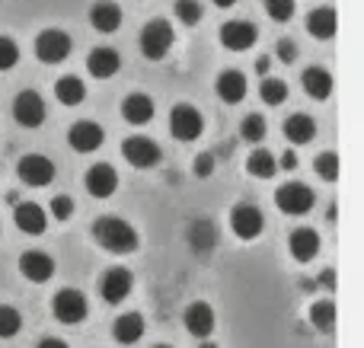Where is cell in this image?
Returning <instances> with one entry per match:
<instances>
[{
    "label": "cell",
    "instance_id": "d6a6232c",
    "mask_svg": "<svg viewBox=\"0 0 364 348\" xmlns=\"http://www.w3.org/2000/svg\"><path fill=\"white\" fill-rule=\"evenodd\" d=\"M19 330H23V317H19V310L16 307L0 304V339H13Z\"/></svg>",
    "mask_w": 364,
    "mask_h": 348
},
{
    "label": "cell",
    "instance_id": "60d3db41",
    "mask_svg": "<svg viewBox=\"0 0 364 348\" xmlns=\"http://www.w3.org/2000/svg\"><path fill=\"white\" fill-rule=\"evenodd\" d=\"M278 170H297V153L294 151H284L282 153V160H278Z\"/></svg>",
    "mask_w": 364,
    "mask_h": 348
},
{
    "label": "cell",
    "instance_id": "f1b7e54d",
    "mask_svg": "<svg viewBox=\"0 0 364 348\" xmlns=\"http://www.w3.org/2000/svg\"><path fill=\"white\" fill-rule=\"evenodd\" d=\"M188 243H192L195 253H208V249L218 243V227H214L211 221H205V217H198V221H192V227H188Z\"/></svg>",
    "mask_w": 364,
    "mask_h": 348
},
{
    "label": "cell",
    "instance_id": "ffe728a7",
    "mask_svg": "<svg viewBox=\"0 0 364 348\" xmlns=\"http://www.w3.org/2000/svg\"><path fill=\"white\" fill-rule=\"evenodd\" d=\"M90 23H93L96 32L109 36V32H115L122 26V6L115 0H96L93 10H90Z\"/></svg>",
    "mask_w": 364,
    "mask_h": 348
},
{
    "label": "cell",
    "instance_id": "6da1fadb",
    "mask_svg": "<svg viewBox=\"0 0 364 348\" xmlns=\"http://www.w3.org/2000/svg\"><path fill=\"white\" fill-rule=\"evenodd\" d=\"M93 240L100 243L106 253L112 256H128L138 249V230L132 227V224L125 221V217H96L93 224Z\"/></svg>",
    "mask_w": 364,
    "mask_h": 348
},
{
    "label": "cell",
    "instance_id": "f6af8a7d",
    "mask_svg": "<svg viewBox=\"0 0 364 348\" xmlns=\"http://www.w3.org/2000/svg\"><path fill=\"white\" fill-rule=\"evenodd\" d=\"M198 348H218V345H214V342H201Z\"/></svg>",
    "mask_w": 364,
    "mask_h": 348
},
{
    "label": "cell",
    "instance_id": "e0dca14e",
    "mask_svg": "<svg viewBox=\"0 0 364 348\" xmlns=\"http://www.w3.org/2000/svg\"><path fill=\"white\" fill-rule=\"evenodd\" d=\"M119 67H122V55L115 48H109V45H100V48H93L87 55V70H90V77H96V80L115 77Z\"/></svg>",
    "mask_w": 364,
    "mask_h": 348
},
{
    "label": "cell",
    "instance_id": "52a82bcc",
    "mask_svg": "<svg viewBox=\"0 0 364 348\" xmlns=\"http://www.w3.org/2000/svg\"><path fill=\"white\" fill-rule=\"evenodd\" d=\"M16 173L26 185L42 189V185H51V179H55V163H51L45 153H26V157L19 160Z\"/></svg>",
    "mask_w": 364,
    "mask_h": 348
},
{
    "label": "cell",
    "instance_id": "8d00e7d4",
    "mask_svg": "<svg viewBox=\"0 0 364 348\" xmlns=\"http://www.w3.org/2000/svg\"><path fill=\"white\" fill-rule=\"evenodd\" d=\"M262 6L275 23H288L294 16V0H262Z\"/></svg>",
    "mask_w": 364,
    "mask_h": 348
},
{
    "label": "cell",
    "instance_id": "f35d334b",
    "mask_svg": "<svg viewBox=\"0 0 364 348\" xmlns=\"http://www.w3.org/2000/svg\"><path fill=\"white\" fill-rule=\"evenodd\" d=\"M211 173H214V157L211 153H198V157H195V176L208 179Z\"/></svg>",
    "mask_w": 364,
    "mask_h": 348
},
{
    "label": "cell",
    "instance_id": "5bb4252c",
    "mask_svg": "<svg viewBox=\"0 0 364 348\" xmlns=\"http://www.w3.org/2000/svg\"><path fill=\"white\" fill-rule=\"evenodd\" d=\"M132 285H134V278H132L128 268H109V272L100 278V294H102L106 304L115 307V304H122V300L132 294Z\"/></svg>",
    "mask_w": 364,
    "mask_h": 348
},
{
    "label": "cell",
    "instance_id": "ba28073f",
    "mask_svg": "<svg viewBox=\"0 0 364 348\" xmlns=\"http://www.w3.org/2000/svg\"><path fill=\"white\" fill-rule=\"evenodd\" d=\"M122 157L132 166H138V170H151V166L160 163V147L157 141L144 138V134H134V138H128L122 144Z\"/></svg>",
    "mask_w": 364,
    "mask_h": 348
},
{
    "label": "cell",
    "instance_id": "277c9868",
    "mask_svg": "<svg viewBox=\"0 0 364 348\" xmlns=\"http://www.w3.org/2000/svg\"><path fill=\"white\" fill-rule=\"evenodd\" d=\"M201 131H205V119H201V112L195 106H188V102H179V106H173L170 112V134L182 144H188V141L201 138Z\"/></svg>",
    "mask_w": 364,
    "mask_h": 348
},
{
    "label": "cell",
    "instance_id": "4fadbf2b",
    "mask_svg": "<svg viewBox=\"0 0 364 348\" xmlns=\"http://www.w3.org/2000/svg\"><path fill=\"white\" fill-rule=\"evenodd\" d=\"M19 272L32 285H45L55 275V259L48 253H42V249H29V253L19 256Z\"/></svg>",
    "mask_w": 364,
    "mask_h": 348
},
{
    "label": "cell",
    "instance_id": "4dcf8cb0",
    "mask_svg": "<svg viewBox=\"0 0 364 348\" xmlns=\"http://www.w3.org/2000/svg\"><path fill=\"white\" fill-rule=\"evenodd\" d=\"M259 96H262L265 106H282V102L288 99V83H284V80H275V77H262Z\"/></svg>",
    "mask_w": 364,
    "mask_h": 348
},
{
    "label": "cell",
    "instance_id": "2e32d148",
    "mask_svg": "<svg viewBox=\"0 0 364 348\" xmlns=\"http://www.w3.org/2000/svg\"><path fill=\"white\" fill-rule=\"evenodd\" d=\"M83 185H87V192L93 198H109V195H115V189H119V173H115V166H109V163H96L87 170Z\"/></svg>",
    "mask_w": 364,
    "mask_h": 348
},
{
    "label": "cell",
    "instance_id": "8fae6325",
    "mask_svg": "<svg viewBox=\"0 0 364 348\" xmlns=\"http://www.w3.org/2000/svg\"><path fill=\"white\" fill-rule=\"evenodd\" d=\"M102 141H106V131H102L96 121H87V119L74 121V125H70V131H68V144H70V151H77V153L100 151Z\"/></svg>",
    "mask_w": 364,
    "mask_h": 348
},
{
    "label": "cell",
    "instance_id": "ee69618b",
    "mask_svg": "<svg viewBox=\"0 0 364 348\" xmlns=\"http://www.w3.org/2000/svg\"><path fill=\"white\" fill-rule=\"evenodd\" d=\"M211 4H214V6H220V10H227V6H233L237 0H211Z\"/></svg>",
    "mask_w": 364,
    "mask_h": 348
},
{
    "label": "cell",
    "instance_id": "3957f363",
    "mask_svg": "<svg viewBox=\"0 0 364 348\" xmlns=\"http://www.w3.org/2000/svg\"><path fill=\"white\" fill-rule=\"evenodd\" d=\"M51 313H55L58 323L77 326V323H83V320H87L90 304H87V298H83L77 288H61V291L51 298Z\"/></svg>",
    "mask_w": 364,
    "mask_h": 348
},
{
    "label": "cell",
    "instance_id": "d4e9b609",
    "mask_svg": "<svg viewBox=\"0 0 364 348\" xmlns=\"http://www.w3.org/2000/svg\"><path fill=\"white\" fill-rule=\"evenodd\" d=\"M301 83H304V89H307L310 99L323 102V99H329V93H333V74L323 70V67H307L304 77H301Z\"/></svg>",
    "mask_w": 364,
    "mask_h": 348
},
{
    "label": "cell",
    "instance_id": "ab89813d",
    "mask_svg": "<svg viewBox=\"0 0 364 348\" xmlns=\"http://www.w3.org/2000/svg\"><path fill=\"white\" fill-rule=\"evenodd\" d=\"M275 51H278V58H282L284 64H294V61H297V45L291 42V38H282Z\"/></svg>",
    "mask_w": 364,
    "mask_h": 348
},
{
    "label": "cell",
    "instance_id": "e575fe53",
    "mask_svg": "<svg viewBox=\"0 0 364 348\" xmlns=\"http://www.w3.org/2000/svg\"><path fill=\"white\" fill-rule=\"evenodd\" d=\"M176 19L179 23H186V26H198L201 23V4L198 0H176Z\"/></svg>",
    "mask_w": 364,
    "mask_h": 348
},
{
    "label": "cell",
    "instance_id": "9c48e42d",
    "mask_svg": "<svg viewBox=\"0 0 364 348\" xmlns=\"http://www.w3.org/2000/svg\"><path fill=\"white\" fill-rule=\"evenodd\" d=\"M230 227H233V234H237L240 240H256V236L262 234V227H265V214L256 208V205L243 202V205H237V208L230 211Z\"/></svg>",
    "mask_w": 364,
    "mask_h": 348
},
{
    "label": "cell",
    "instance_id": "1f68e13d",
    "mask_svg": "<svg viewBox=\"0 0 364 348\" xmlns=\"http://www.w3.org/2000/svg\"><path fill=\"white\" fill-rule=\"evenodd\" d=\"M265 134H269V125H265L262 115H246L243 125H240V138L246 144H259V141H265Z\"/></svg>",
    "mask_w": 364,
    "mask_h": 348
},
{
    "label": "cell",
    "instance_id": "9a60e30c",
    "mask_svg": "<svg viewBox=\"0 0 364 348\" xmlns=\"http://www.w3.org/2000/svg\"><path fill=\"white\" fill-rule=\"evenodd\" d=\"M13 224H16L26 236H42L45 230H48V214H45V208L36 202H19L16 211H13Z\"/></svg>",
    "mask_w": 364,
    "mask_h": 348
},
{
    "label": "cell",
    "instance_id": "7bdbcfd3",
    "mask_svg": "<svg viewBox=\"0 0 364 348\" xmlns=\"http://www.w3.org/2000/svg\"><path fill=\"white\" fill-rule=\"evenodd\" d=\"M38 348H70V345L61 342V339H42V342H38Z\"/></svg>",
    "mask_w": 364,
    "mask_h": 348
},
{
    "label": "cell",
    "instance_id": "bcb514c9",
    "mask_svg": "<svg viewBox=\"0 0 364 348\" xmlns=\"http://www.w3.org/2000/svg\"><path fill=\"white\" fill-rule=\"evenodd\" d=\"M154 348H170V345H154Z\"/></svg>",
    "mask_w": 364,
    "mask_h": 348
},
{
    "label": "cell",
    "instance_id": "cb8c5ba5",
    "mask_svg": "<svg viewBox=\"0 0 364 348\" xmlns=\"http://www.w3.org/2000/svg\"><path fill=\"white\" fill-rule=\"evenodd\" d=\"M112 336L119 345H134L144 336V317H141V313H122L112 326Z\"/></svg>",
    "mask_w": 364,
    "mask_h": 348
},
{
    "label": "cell",
    "instance_id": "4316f807",
    "mask_svg": "<svg viewBox=\"0 0 364 348\" xmlns=\"http://www.w3.org/2000/svg\"><path fill=\"white\" fill-rule=\"evenodd\" d=\"M83 96H87V83L80 80V77H61V80L55 83V99L61 102V106H68V109H74V106H80L83 102Z\"/></svg>",
    "mask_w": 364,
    "mask_h": 348
},
{
    "label": "cell",
    "instance_id": "d6986e66",
    "mask_svg": "<svg viewBox=\"0 0 364 348\" xmlns=\"http://www.w3.org/2000/svg\"><path fill=\"white\" fill-rule=\"evenodd\" d=\"M288 249L297 262H314L316 253H320V234L310 227H297L294 234L288 236Z\"/></svg>",
    "mask_w": 364,
    "mask_h": 348
},
{
    "label": "cell",
    "instance_id": "b9f144b4",
    "mask_svg": "<svg viewBox=\"0 0 364 348\" xmlns=\"http://www.w3.org/2000/svg\"><path fill=\"white\" fill-rule=\"evenodd\" d=\"M269 67H272V58H256V74L259 77H265V74H269Z\"/></svg>",
    "mask_w": 364,
    "mask_h": 348
},
{
    "label": "cell",
    "instance_id": "836d02e7",
    "mask_svg": "<svg viewBox=\"0 0 364 348\" xmlns=\"http://www.w3.org/2000/svg\"><path fill=\"white\" fill-rule=\"evenodd\" d=\"M339 157L336 153H320V157L314 160V170H316V176L323 179V183H336L339 179Z\"/></svg>",
    "mask_w": 364,
    "mask_h": 348
},
{
    "label": "cell",
    "instance_id": "7c38bea8",
    "mask_svg": "<svg viewBox=\"0 0 364 348\" xmlns=\"http://www.w3.org/2000/svg\"><path fill=\"white\" fill-rule=\"evenodd\" d=\"M256 38H259L256 26L246 23V19H230V23L220 26V45L227 51H250L256 45Z\"/></svg>",
    "mask_w": 364,
    "mask_h": 348
},
{
    "label": "cell",
    "instance_id": "ac0fdd59",
    "mask_svg": "<svg viewBox=\"0 0 364 348\" xmlns=\"http://www.w3.org/2000/svg\"><path fill=\"white\" fill-rule=\"evenodd\" d=\"M182 326H186L188 336L195 339H208L214 332V310L208 304H188L186 313H182Z\"/></svg>",
    "mask_w": 364,
    "mask_h": 348
},
{
    "label": "cell",
    "instance_id": "484cf974",
    "mask_svg": "<svg viewBox=\"0 0 364 348\" xmlns=\"http://www.w3.org/2000/svg\"><path fill=\"white\" fill-rule=\"evenodd\" d=\"M336 26H339V19H336L333 6H316V10L307 16V32L314 38H323V42L336 36Z\"/></svg>",
    "mask_w": 364,
    "mask_h": 348
},
{
    "label": "cell",
    "instance_id": "f546056e",
    "mask_svg": "<svg viewBox=\"0 0 364 348\" xmlns=\"http://www.w3.org/2000/svg\"><path fill=\"white\" fill-rule=\"evenodd\" d=\"M310 326L320 332H333L336 330V304L333 300H320L310 307Z\"/></svg>",
    "mask_w": 364,
    "mask_h": 348
},
{
    "label": "cell",
    "instance_id": "30bf717a",
    "mask_svg": "<svg viewBox=\"0 0 364 348\" xmlns=\"http://www.w3.org/2000/svg\"><path fill=\"white\" fill-rule=\"evenodd\" d=\"M13 119L23 128H38L45 121V99L36 89H23V93L13 99Z\"/></svg>",
    "mask_w": 364,
    "mask_h": 348
},
{
    "label": "cell",
    "instance_id": "74e56055",
    "mask_svg": "<svg viewBox=\"0 0 364 348\" xmlns=\"http://www.w3.org/2000/svg\"><path fill=\"white\" fill-rule=\"evenodd\" d=\"M51 214H55L58 221H68V217L74 214V202H70L68 195H55L51 198Z\"/></svg>",
    "mask_w": 364,
    "mask_h": 348
},
{
    "label": "cell",
    "instance_id": "7402d4cb",
    "mask_svg": "<svg viewBox=\"0 0 364 348\" xmlns=\"http://www.w3.org/2000/svg\"><path fill=\"white\" fill-rule=\"evenodd\" d=\"M122 119H125L128 125H147V121L154 119V99L144 93L125 96V102H122Z\"/></svg>",
    "mask_w": 364,
    "mask_h": 348
},
{
    "label": "cell",
    "instance_id": "44dd1931",
    "mask_svg": "<svg viewBox=\"0 0 364 348\" xmlns=\"http://www.w3.org/2000/svg\"><path fill=\"white\" fill-rule=\"evenodd\" d=\"M214 89H218V96L227 102V106H237V102L246 99V74H240V70H224V74L218 77V83H214Z\"/></svg>",
    "mask_w": 364,
    "mask_h": 348
},
{
    "label": "cell",
    "instance_id": "d590c367",
    "mask_svg": "<svg viewBox=\"0 0 364 348\" xmlns=\"http://www.w3.org/2000/svg\"><path fill=\"white\" fill-rule=\"evenodd\" d=\"M19 64V45L10 36H0V70H13Z\"/></svg>",
    "mask_w": 364,
    "mask_h": 348
},
{
    "label": "cell",
    "instance_id": "83f0119b",
    "mask_svg": "<svg viewBox=\"0 0 364 348\" xmlns=\"http://www.w3.org/2000/svg\"><path fill=\"white\" fill-rule=\"evenodd\" d=\"M246 170H250L252 179H272L278 173V160L272 151H265V147H256V151L250 153V160H246Z\"/></svg>",
    "mask_w": 364,
    "mask_h": 348
},
{
    "label": "cell",
    "instance_id": "7a4b0ae2",
    "mask_svg": "<svg viewBox=\"0 0 364 348\" xmlns=\"http://www.w3.org/2000/svg\"><path fill=\"white\" fill-rule=\"evenodd\" d=\"M173 42H176V32L166 19H151V23L141 29V55L147 61H164L170 55Z\"/></svg>",
    "mask_w": 364,
    "mask_h": 348
},
{
    "label": "cell",
    "instance_id": "5b68a950",
    "mask_svg": "<svg viewBox=\"0 0 364 348\" xmlns=\"http://www.w3.org/2000/svg\"><path fill=\"white\" fill-rule=\"evenodd\" d=\"M314 192L307 189L304 183H284L282 189L275 192V205H278V211H284V214H294V217H301V214H307L310 208H314Z\"/></svg>",
    "mask_w": 364,
    "mask_h": 348
},
{
    "label": "cell",
    "instance_id": "603a6c76",
    "mask_svg": "<svg viewBox=\"0 0 364 348\" xmlns=\"http://www.w3.org/2000/svg\"><path fill=\"white\" fill-rule=\"evenodd\" d=\"M282 131H284V138H288L291 144H310V141L316 138V121L310 119V115H304V112H294V115L284 119Z\"/></svg>",
    "mask_w": 364,
    "mask_h": 348
},
{
    "label": "cell",
    "instance_id": "8992f818",
    "mask_svg": "<svg viewBox=\"0 0 364 348\" xmlns=\"http://www.w3.org/2000/svg\"><path fill=\"white\" fill-rule=\"evenodd\" d=\"M70 55V36L61 29H42L36 38V58L45 64H61Z\"/></svg>",
    "mask_w": 364,
    "mask_h": 348
}]
</instances>
